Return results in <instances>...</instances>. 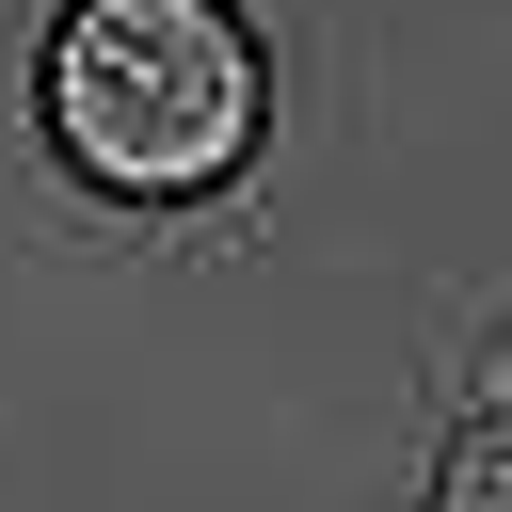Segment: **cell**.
I'll list each match as a JSON object with an SVG mask.
<instances>
[{
  "label": "cell",
  "mask_w": 512,
  "mask_h": 512,
  "mask_svg": "<svg viewBox=\"0 0 512 512\" xmlns=\"http://www.w3.org/2000/svg\"><path fill=\"white\" fill-rule=\"evenodd\" d=\"M256 32L224 0H80L48 32V128L112 192H208L256 144Z\"/></svg>",
  "instance_id": "cell-1"
},
{
  "label": "cell",
  "mask_w": 512,
  "mask_h": 512,
  "mask_svg": "<svg viewBox=\"0 0 512 512\" xmlns=\"http://www.w3.org/2000/svg\"><path fill=\"white\" fill-rule=\"evenodd\" d=\"M432 512H512V416H480V432L448 448V480H432Z\"/></svg>",
  "instance_id": "cell-2"
}]
</instances>
